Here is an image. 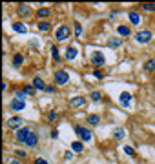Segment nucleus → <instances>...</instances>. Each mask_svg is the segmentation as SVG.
Here are the masks:
<instances>
[{"instance_id":"21","label":"nucleus","mask_w":155,"mask_h":164,"mask_svg":"<svg viewBox=\"0 0 155 164\" xmlns=\"http://www.w3.org/2000/svg\"><path fill=\"white\" fill-rule=\"evenodd\" d=\"M51 57L55 62H60V55H58V47L57 46H51Z\"/></svg>"},{"instance_id":"2","label":"nucleus","mask_w":155,"mask_h":164,"mask_svg":"<svg viewBox=\"0 0 155 164\" xmlns=\"http://www.w3.org/2000/svg\"><path fill=\"white\" fill-rule=\"evenodd\" d=\"M75 133L78 135V139H82L84 142H90V141L93 139L91 131H90L88 128H84V126H75Z\"/></svg>"},{"instance_id":"1","label":"nucleus","mask_w":155,"mask_h":164,"mask_svg":"<svg viewBox=\"0 0 155 164\" xmlns=\"http://www.w3.org/2000/svg\"><path fill=\"white\" fill-rule=\"evenodd\" d=\"M9 108H11L13 111H22V109L26 108V100H24V91H17V93H15L13 100L9 102Z\"/></svg>"},{"instance_id":"28","label":"nucleus","mask_w":155,"mask_h":164,"mask_svg":"<svg viewBox=\"0 0 155 164\" xmlns=\"http://www.w3.org/2000/svg\"><path fill=\"white\" fill-rule=\"evenodd\" d=\"M120 44H122L120 39H111V40H110V47H113V49H115V47H119Z\"/></svg>"},{"instance_id":"9","label":"nucleus","mask_w":155,"mask_h":164,"mask_svg":"<svg viewBox=\"0 0 155 164\" xmlns=\"http://www.w3.org/2000/svg\"><path fill=\"white\" fill-rule=\"evenodd\" d=\"M7 126L11 128V129H20V124H22V119L20 117H11V119H7Z\"/></svg>"},{"instance_id":"11","label":"nucleus","mask_w":155,"mask_h":164,"mask_svg":"<svg viewBox=\"0 0 155 164\" xmlns=\"http://www.w3.org/2000/svg\"><path fill=\"white\" fill-rule=\"evenodd\" d=\"M84 104H86L84 97H73V99H69V106L71 108H82Z\"/></svg>"},{"instance_id":"10","label":"nucleus","mask_w":155,"mask_h":164,"mask_svg":"<svg viewBox=\"0 0 155 164\" xmlns=\"http://www.w3.org/2000/svg\"><path fill=\"white\" fill-rule=\"evenodd\" d=\"M37 144H39V137H37V133H35V131H31V133H29V137L26 139V146L35 148Z\"/></svg>"},{"instance_id":"36","label":"nucleus","mask_w":155,"mask_h":164,"mask_svg":"<svg viewBox=\"0 0 155 164\" xmlns=\"http://www.w3.org/2000/svg\"><path fill=\"white\" fill-rule=\"evenodd\" d=\"M35 164H48V161H44V159H39V157H37V159H35Z\"/></svg>"},{"instance_id":"6","label":"nucleus","mask_w":155,"mask_h":164,"mask_svg":"<svg viewBox=\"0 0 155 164\" xmlns=\"http://www.w3.org/2000/svg\"><path fill=\"white\" fill-rule=\"evenodd\" d=\"M31 131H33L31 128H20V129H17V141L22 142V144H26V139L29 137Z\"/></svg>"},{"instance_id":"4","label":"nucleus","mask_w":155,"mask_h":164,"mask_svg":"<svg viewBox=\"0 0 155 164\" xmlns=\"http://www.w3.org/2000/svg\"><path fill=\"white\" fill-rule=\"evenodd\" d=\"M55 82H57L58 86H64V84H68L69 80V75H68V71H64V69H58L57 73H55Z\"/></svg>"},{"instance_id":"3","label":"nucleus","mask_w":155,"mask_h":164,"mask_svg":"<svg viewBox=\"0 0 155 164\" xmlns=\"http://www.w3.org/2000/svg\"><path fill=\"white\" fill-rule=\"evenodd\" d=\"M69 33H71V31H69V26L64 24V26H60L57 31H55V39H57L58 42H62V40H66V39L69 37Z\"/></svg>"},{"instance_id":"35","label":"nucleus","mask_w":155,"mask_h":164,"mask_svg":"<svg viewBox=\"0 0 155 164\" xmlns=\"http://www.w3.org/2000/svg\"><path fill=\"white\" fill-rule=\"evenodd\" d=\"M7 162H9V164H22L19 159H7Z\"/></svg>"},{"instance_id":"22","label":"nucleus","mask_w":155,"mask_h":164,"mask_svg":"<svg viewBox=\"0 0 155 164\" xmlns=\"http://www.w3.org/2000/svg\"><path fill=\"white\" fill-rule=\"evenodd\" d=\"M98 122H100V117H98V115H90V117H88V124L97 126Z\"/></svg>"},{"instance_id":"18","label":"nucleus","mask_w":155,"mask_h":164,"mask_svg":"<svg viewBox=\"0 0 155 164\" xmlns=\"http://www.w3.org/2000/svg\"><path fill=\"white\" fill-rule=\"evenodd\" d=\"M49 15H51V9H49V7H40L39 11H37V17H40V18L49 17Z\"/></svg>"},{"instance_id":"24","label":"nucleus","mask_w":155,"mask_h":164,"mask_svg":"<svg viewBox=\"0 0 155 164\" xmlns=\"http://www.w3.org/2000/svg\"><path fill=\"white\" fill-rule=\"evenodd\" d=\"M22 60H24V57H22L20 53H17V55L13 57V66H15V68H20V64H22Z\"/></svg>"},{"instance_id":"30","label":"nucleus","mask_w":155,"mask_h":164,"mask_svg":"<svg viewBox=\"0 0 155 164\" xmlns=\"http://www.w3.org/2000/svg\"><path fill=\"white\" fill-rule=\"evenodd\" d=\"M35 91H37V89H35L33 86H26V88H24V93H26V95H35Z\"/></svg>"},{"instance_id":"16","label":"nucleus","mask_w":155,"mask_h":164,"mask_svg":"<svg viewBox=\"0 0 155 164\" xmlns=\"http://www.w3.org/2000/svg\"><path fill=\"white\" fill-rule=\"evenodd\" d=\"M144 71H148V73H153L155 71V60L153 59L146 60V64H144Z\"/></svg>"},{"instance_id":"25","label":"nucleus","mask_w":155,"mask_h":164,"mask_svg":"<svg viewBox=\"0 0 155 164\" xmlns=\"http://www.w3.org/2000/svg\"><path fill=\"white\" fill-rule=\"evenodd\" d=\"M144 11H155V2H148V4H142L140 6Z\"/></svg>"},{"instance_id":"19","label":"nucleus","mask_w":155,"mask_h":164,"mask_svg":"<svg viewBox=\"0 0 155 164\" xmlns=\"http://www.w3.org/2000/svg\"><path fill=\"white\" fill-rule=\"evenodd\" d=\"M13 29H15L17 33H27V27H26L24 24H20V22H15V24H13Z\"/></svg>"},{"instance_id":"29","label":"nucleus","mask_w":155,"mask_h":164,"mask_svg":"<svg viewBox=\"0 0 155 164\" xmlns=\"http://www.w3.org/2000/svg\"><path fill=\"white\" fill-rule=\"evenodd\" d=\"M124 153L130 155V157H135V150H133L132 146H124Z\"/></svg>"},{"instance_id":"15","label":"nucleus","mask_w":155,"mask_h":164,"mask_svg":"<svg viewBox=\"0 0 155 164\" xmlns=\"http://www.w3.org/2000/svg\"><path fill=\"white\" fill-rule=\"evenodd\" d=\"M29 13H31V9H29V6H27V4L19 6V15H20V17H27Z\"/></svg>"},{"instance_id":"7","label":"nucleus","mask_w":155,"mask_h":164,"mask_svg":"<svg viewBox=\"0 0 155 164\" xmlns=\"http://www.w3.org/2000/svg\"><path fill=\"white\" fill-rule=\"evenodd\" d=\"M104 55L100 53V51H95L93 55H91V64L93 66H97V68H100V66H104Z\"/></svg>"},{"instance_id":"13","label":"nucleus","mask_w":155,"mask_h":164,"mask_svg":"<svg viewBox=\"0 0 155 164\" xmlns=\"http://www.w3.org/2000/svg\"><path fill=\"white\" fill-rule=\"evenodd\" d=\"M33 88H35V89H44V91H46L48 86L44 84V80H42L40 77H35V79H33Z\"/></svg>"},{"instance_id":"26","label":"nucleus","mask_w":155,"mask_h":164,"mask_svg":"<svg viewBox=\"0 0 155 164\" xmlns=\"http://www.w3.org/2000/svg\"><path fill=\"white\" fill-rule=\"evenodd\" d=\"M71 148H73V151H77V153H80V151L84 150V146H82V142H78V141H75V142L71 144Z\"/></svg>"},{"instance_id":"23","label":"nucleus","mask_w":155,"mask_h":164,"mask_svg":"<svg viewBox=\"0 0 155 164\" xmlns=\"http://www.w3.org/2000/svg\"><path fill=\"white\" fill-rule=\"evenodd\" d=\"M113 137H115L117 141L124 139V129H120V128H115V129H113Z\"/></svg>"},{"instance_id":"31","label":"nucleus","mask_w":155,"mask_h":164,"mask_svg":"<svg viewBox=\"0 0 155 164\" xmlns=\"http://www.w3.org/2000/svg\"><path fill=\"white\" fill-rule=\"evenodd\" d=\"M75 37H82V26L75 22Z\"/></svg>"},{"instance_id":"33","label":"nucleus","mask_w":155,"mask_h":164,"mask_svg":"<svg viewBox=\"0 0 155 164\" xmlns=\"http://www.w3.org/2000/svg\"><path fill=\"white\" fill-rule=\"evenodd\" d=\"M93 77H97V79H102L104 75H102V71H98V69H95V71H93Z\"/></svg>"},{"instance_id":"14","label":"nucleus","mask_w":155,"mask_h":164,"mask_svg":"<svg viewBox=\"0 0 155 164\" xmlns=\"http://www.w3.org/2000/svg\"><path fill=\"white\" fill-rule=\"evenodd\" d=\"M75 57H77V47H73V46L68 47L66 49V60H73Z\"/></svg>"},{"instance_id":"34","label":"nucleus","mask_w":155,"mask_h":164,"mask_svg":"<svg viewBox=\"0 0 155 164\" xmlns=\"http://www.w3.org/2000/svg\"><path fill=\"white\" fill-rule=\"evenodd\" d=\"M15 153H17V157H19V159H22V157H26V153H24V151H22V150H17V151H15Z\"/></svg>"},{"instance_id":"20","label":"nucleus","mask_w":155,"mask_h":164,"mask_svg":"<svg viewBox=\"0 0 155 164\" xmlns=\"http://www.w3.org/2000/svg\"><path fill=\"white\" fill-rule=\"evenodd\" d=\"M37 27H39L40 31H49L51 29V24L49 22H37Z\"/></svg>"},{"instance_id":"37","label":"nucleus","mask_w":155,"mask_h":164,"mask_svg":"<svg viewBox=\"0 0 155 164\" xmlns=\"http://www.w3.org/2000/svg\"><path fill=\"white\" fill-rule=\"evenodd\" d=\"M71 157H73V153H71V151H66V155H64V159H66V161H69Z\"/></svg>"},{"instance_id":"38","label":"nucleus","mask_w":155,"mask_h":164,"mask_svg":"<svg viewBox=\"0 0 155 164\" xmlns=\"http://www.w3.org/2000/svg\"><path fill=\"white\" fill-rule=\"evenodd\" d=\"M58 137V131L57 129H53V131H51V139H57Z\"/></svg>"},{"instance_id":"17","label":"nucleus","mask_w":155,"mask_h":164,"mask_svg":"<svg viewBox=\"0 0 155 164\" xmlns=\"http://www.w3.org/2000/svg\"><path fill=\"white\" fill-rule=\"evenodd\" d=\"M128 18H130V22H132V24H140V15H139V13H135V11H132V13H130V15H128Z\"/></svg>"},{"instance_id":"27","label":"nucleus","mask_w":155,"mask_h":164,"mask_svg":"<svg viewBox=\"0 0 155 164\" xmlns=\"http://www.w3.org/2000/svg\"><path fill=\"white\" fill-rule=\"evenodd\" d=\"M90 97H91V100H100V99H102V93H100V91H91Z\"/></svg>"},{"instance_id":"8","label":"nucleus","mask_w":155,"mask_h":164,"mask_svg":"<svg viewBox=\"0 0 155 164\" xmlns=\"http://www.w3.org/2000/svg\"><path fill=\"white\" fill-rule=\"evenodd\" d=\"M119 102H120V106H124V108H128V106L132 104V93H128V91H124V93H120V97H119Z\"/></svg>"},{"instance_id":"12","label":"nucleus","mask_w":155,"mask_h":164,"mask_svg":"<svg viewBox=\"0 0 155 164\" xmlns=\"http://www.w3.org/2000/svg\"><path fill=\"white\" fill-rule=\"evenodd\" d=\"M117 33H119L120 37H130V35H132V29H130L128 26H119V27H117Z\"/></svg>"},{"instance_id":"32","label":"nucleus","mask_w":155,"mask_h":164,"mask_svg":"<svg viewBox=\"0 0 155 164\" xmlns=\"http://www.w3.org/2000/svg\"><path fill=\"white\" fill-rule=\"evenodd\" d=\"M57 119H58L57 111H49V113H48V121H57Z\"/></svg>"},{"instance_id":"5","label":"nucleus","mask_w":155,"mask_h":164,"mask_svg":"<svg viewBox=\"0 0 155 164\" xmlns=\"http://www.w3.org/2000/svg\"><path fill=\"white\" fill-rule=\"evenodd\" d=\"M135 40L139 44H148V42L152 40V31H148V29H144V31H139L135 35Z\"/></svg>"}]
</instances>
